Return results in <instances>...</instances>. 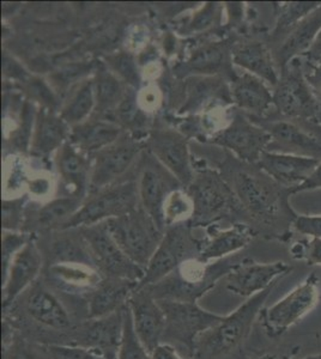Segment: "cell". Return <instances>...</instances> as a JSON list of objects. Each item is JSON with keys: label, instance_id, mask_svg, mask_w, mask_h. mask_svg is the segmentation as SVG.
Instances as JSON below:
<instances>
[{"label": "cell", "instance_id": "37", "mask_svg": "<svg viewBox=\"0 0 321 359\" xmlns=\"http://www.w3.org/2000/svg\"><path fill=\"white\" fill-rule=\"evenodd\" d=\"M224 81L221 76L215 77H202V76H195L188 79L186 84V104H183L180 113H188V111H195L203 106L204 103L209 102L210 98L218 97L220 93H230V89H228L227 86L224 84Z\"/></svg>", "mask_w": 321, "mask_h": 359}, {"label": "cell", "instance_id": "40", "mask_svg": "<svg viewBox=\"0 0 321 359\" xmlns=\"http://www.w3.org/2000/svg\"><path fill=\"white\" fill-rule=\"evenodd\" d=\"M321 3H288L282 6L278 21H277L276 29L273 32V36H278L281 34L288 35L289 32L299 25L300 22L308 16L309 13L314 11L315 8L320 6Z\"/></svg>", "mask_w": 321, "mask_h": 359}, {"label": "cell", "instance_id": "8", "mask_svg": "<svg viewBox=\"0 0 321 359\" xmlns=\"http://www.w3.org/2000/svg\"><path fill=\"white\" fill-rule=\"evenodd\" d=\"M273 106L283 118L314 123L321 104L302 71L300 57L281 69L280 82L273 88Z\"/></svg>", "mask_w": 321, "mask_h": 359}, {"label": "cell", "instance_id": "48", "mask_svg": "<svg viewBox=\"0 0 321 359\" xmlns=\"http://www.w3.org/2000/svg\"><path fill=\"white\" fill-rule=\"evenodd\" d=\"M293 257L306 260L309 266L321 265V238L312 237L310 241L299 242L291 248Z\"/></svg>", "mask_w": 321, "mask_h": 359}, {"label": "cell", "instance_id": "30", "mask_svg": "<svg viewBox=\"0 0 321 359\" xmlns=\"http://www.w3.org/2000/svg\"><path fill=\"white\" fill-rule=\"evenodd\" d=\"M232 64V48L227 42H212L200 46L191 53L188 62L180 66L178 74L181 76H202L215 77L224 71L235 77L230 66Z\"/></svg>", "mask_w": 321, "mask_h": 359}, {"label": "cell", "instance_id": "5", "mask_svg": "<svg viewBox=\"0 0 321 359\" xmlns=\"http://www.w3.org/2000/svg\"><path fill=\"white\" fill-rule=\"evenodd\" d=\"M140 206L136 180H126L86 196L81 208L59 230L84 228L110 221Z\"/></svg>", "mask_w": 321, "mask_h": 359}, {"label": "cell", "instance_id": "24", "mask_svg": "<svg viewBox=\"0 0 321 359\" xmlns=\"http://www.w3.org/2000/svg\"><path fill=\"white\" fill-rule=\"evenodd\" d=\"M86 198L81 196H65L41 205L39 208L27 206L23 233L37 235L40 233L57 231L77 212Z\"/></svg>", "mask_w": 321, "mask_h": 359}, {"label": "cell", "instance_id": "41", "mask_svg": "<svg viewBox=\"0 0 321 359\" xmlns=\"http://www.w3.org/2000/svg\"><path fill=\"white\" fill-rule=\"evenodd\" d=\"M28 196H18L13 199H4L1 206V224L3 231L23 233L27 213Z\"/></svg>", "mask_w": 321, "mask_h": 359}, {"label": "cell", "instance_id": "39", "mask_svg": "<svg viewBox=\"0 0 321 359\" xmlns=\"http://www.w3.org/2000/svg\"><path fill=\"white\" fill-rule=\"evenodd\" d=\"M107 67L117 74L122 82L132 89L137 90L140 84V74H139L138 65L136 62L133 55L126 52L112 54L106 57Z\"/></svg>", "mask_w": 321, "mask_h": 359}, {"label": "cell", "instance_id": "53", "mask_svg": "<svg viewBox=\"0 0 321 359\" xmlns=\"http://www.w3.org/2000/svg\"><path fill=\"white\" fill-rule=\"evenodd\" d=\"M256 359H291L289 358L288 355H278V353H268V355H261L259 358Z\"/></svg>", "mask_w": 321, "mask_h": 359}, {"label": "cell", "instance_id": "50", "mask_svg": "<svg viewBox=\"0 0 321 359\" xmlns=\"http://www.w3.org/2000/svg\"><path fill=\"white\" fill-rule=\"evenodd\" d=\"M321 188V162L319 163L315 170L312 172V175L309 176L308 179L306 180L303 184H300L299 187L294 188L291 191V194L295 193L307 192V191H314Z\"/></svg>", "mask_w": 321, "mask_h": 359}, {"label": "cell", "instance_id": "31", "mask_svg": "<svg viewBox=\"0 0 321 359\" xmlns=\"http://www.w3.org/2000/svg\"><path fill=\"white\" fill-rule=\"evenodd\" d=\"M321 30V5L295 25L275 53V62L281 69H284L294 59L302 57L308 52Z\"/></svg>", "mask_w": 321, "mask_h": 359}, {"label": "cell", "instance_id": "21", "mask_svg": "<svg viewBox=\"0 0 321 359\" xmlns=\"http://www.w3.org/2000/svg\"><path fill=\"white\" fill-rule=\"evenodd\" d=\"M25 311L37 326L51 332H61V337L74 326L60 298L47 283L41 282L40 279L27 291Z\"/></svg>", "mask_w": 321, "mask_h": 359}, {"label": "cell", "instance_id": "46", "mask_svg": "<svg viewBox=\"0 0 321 359\" xmlns=\"http://www.w3.org/2000/svg\"><path fill=\"white\" fill-rule=\"evenodd\" d=\"M96 65L98 64H93V62L89 64L81 62L79 65L69 66L54 74L53 83L58 86V89L67 90L72 83L78 84L86 79V76L90 74V72H95Z\"/></svg>", "mask_w": 321, "mask_h": 359}, {"label": "cell", "instance_id": "14", "mask_svg": "<svg viewBox=\"0 0 321 359\" xmlns=\"http://www.w3.org/2000/svg\"><path fill=\"white\" fill-rule=\"evenodd\" d=\"M271 135L266 151L303 156L321 161V130L310 128L312 121L295 118H263L253 120Z\"/></svg>", "mask_w": 321, "mask_h": 359}, {"label": "cell", "instance_id": "36", "mask_svg": "<svg viewBox=\"0 0 321 359\" xmlns=\"http://www.w3.org/2000/svg\"><path fill=\"white\" fill-rule=\"evenodd\" d=\"M96 109L94 79L86 78L70 90L69 98L59 111L61 118L71 128L89 120Z\"/></svg>", "mask_w": 321, "mask_h": 359}, {"label": "cell", "instance_id": "28", "mask_svg": "<svg viewBox=\"0 0 321 359\" xmlns=\"http://www.w3.org/2000/svg\"><path fill=\"white\" fill-rule=\"evenodd\" d=\"M126 132L110 118L93 114L86 123L71 128L70 143L86 155H95L105 147L115 143Z\"/></svg>", "mask_w": 321, "mask_h": 359}, {"label": "cell", "instance_id": "4", "mask_svg": "<svg viewBox=\"0 0 321 359\" xmlns=\"http://www.w3.org/2000/svg\"><path fill=\"white\" fill-rule=\"evenodd\" d=\"M105 223L122 252L145 269L162 241L164 235L162 229L142 206Z\"/></svg>", "mask_w": 321, "mask_h": 359}, {"label": "cell", "instance_id": "13", "mask_svg": "<svg viewBox=\"0 0 321 359\" xmlns=\"http://www.w3.org/2000/svg\"><path fill=\"white\" fill-rule=\"evenodd\" d=\"M89 245L95 264L103 277L127 279L132 282L142 280L145 269L132 262L114 241L105 222L79 228Z\"/></svg>", "mask_w": 321, "mask_h": 359}, {"label": "cell", "instance_id": "3", "mask_svg": "<svg viewBox=\"0 0 321 359\" xmlns=\"http://www.w3.org/2000/svg\"><path fill=\"white\" fill-rule=\"evenodd\" d=\"M235 265L228 260L204 262L199 257H195L181 264L171 276L164 278L161 282L147 286V289L157 301L171 299L183 302H198Z\"/></svg>", "mask_w": 321, "mask_h": 359}, {"label": "cell", "instance_id": "23", "mask_svg": "<svg viewBox=\"0 0 321 359\" xmlns=\"http://www.w3.org/2000/svg\"><path fill=\"white\" fill-rule=\"evenodd\" d=\"M321 161L303 156L264 151L256 163L261 170L283 188L290 189L303 184Z\"/></svg>", "mask_w": 321, "mask_h": 359}, {"label": "cell", "instance_id": "19", "mask_svg": "<svg viewBox=\"0 0 321 359\" xmlns=\"http://www.w3.org/2000/svg\"><path fill=\"white\" fill-rule=\"evenodd\" d=\"M293 267L284 262H241L224 277L225 287L240 297L251 298L271 286L278 279L291 272Z\"/></svg>", "mask_w": 321, "mask_h": 359}, {"label": "cell", "instance_id": "47", "mask_svg": "<svg viewBox=\"0 0 321 359\" xmlns=\"http://www.w3.org/2000/svg\"><path fill=\"white\" fill-rule=\"evenodd\" d=\"M221 6L216 3H208L200 11L192 17L191 21L188 23V33H198L203 32L205 29L210 28L216 21L220 18Z\"/></svg>", "mask_w": 321, "mask_h": 359}, {"label": "cell", "instance_id": "22", "mask_svg": "<svg viewBox=\"0 0 321 359\" xmlns=\"http://www.w3.org/2000/svg\"><path fill=\"white\" fill-rule=\"evenodd\" d=\"M103 278L94 266L77 262L47 264L45 269V282L54 290L71 297H89Z\"/></svg>", "mask_w": 321, "mask_h": 359}, {"label": "cell", "instance_id": "18", "mask_svg": "<svg viewBox=\"0 0 321 359\" xmlns=\"http://www.w3.org/2000/svg\"><path fill=\"white\" fill-rule=\"evenodd\" d=\"M126 306L106 318H86L84 321L74 325L61 337L63 341L59 345L119 351L124 333Z\"/></svg>", "mask_w": 321, "mask_h": 359}, {"label": "cell", "instance_id": "51", "mask_svg": "<svg viewBox=\"0 0 321 359\" xmlns=\"http://www.w3.org/2000/svg\"><path fill=\"white\" fill-rule=\"evenodd\" d=\"M151 359H188L178 353L171 344L161 343L150 355Z\"/></svg>", "mask_w": 321, "mask_h": 359}, {"label": "cell", "instance_id": "38", "mask_svg": "<svg viewBox=\"0 0 321 359\" xmlns=\"http://www.w3.org/2000/svg\"><path fill=\"white\" fill-rule=\"evenodd\" d=\"M107 118L118 123L127 133L137 138H142L143 131L148 126V116L145 111L139 104L137 90H129L126 97L124 98L117 111Z\"/></svg>", "mask_w": 321, "mask_h": 359}, {"label": "cell", "instance_id": "25", "mask_svg": "<svg viewBox=\"0 0 321 359\" xmlns=\"http://www.w3.org/2000/svg\"><path fill=\"white\" fill-rule=\"evenodd\" d=\"M232 102L249 118H261L273 106V93L266 83L249 72L236 74L230 84Z\"/></svg>", "mask_w": 321, "mask_h": 359}, {"label": "cell", "instance_id": "26", "mask_svg": "<svg viewBox=\"0 0 321 359\" xmlns=\"http://www.w3.org/2000/svg\"><path fill=\"white\" fill-rule=\"evenodd\" d=\"M138 283L107 278L102 279L89 297L86 298V318H101L124 309Z\"/></svg>", "mask_w": 321, "mask_h": 359}, {"label": "cell", "instance_id": "29", "mask_svg": "<svg viewBox=\"0 0 321 359\" xmlns=\"http://www.w3.org/2000/svg\"><path fill=\"white\" fill-rule=\"evenodd\" d=\"M55 167L63 184L71 188V196L88 194L93 157L81 151L67 140L55 155Z\"/></svg>", "mask_w": 321, "mask_h": 359}, {"label": "cell", "instance_id": "2", "mask_svg": "<svg viewBox=\"0 0 321 359\" xmlns=\"http://www.w3.org/2000/svg\"><path fill=\"white\" fill-rule=\"evenodd\" d=\"M275 285L246 299L237 309L224 318L211 330L200 335L191 359H225L242 346L252 332L266 299Z\"/></svg>", "mask_w": 321, "mask_h": 359}, {"label": "cell", "instance_id": "55", "mask_svg": "<svg viewBox=\"0 0 321 359\" xmlns=\"http://www.w3.org/2000/svg\"><path fill=\"white\" fill-rule=\"evenodd\" d=\"M314 123H317V125H319V126L321 127V114L317 116V120H315Z\"/></svg>", "mask_w": 321, "mask_h": 359}, {"label": "cell", "instance_id": "54", "mask_svg": "<svg viewBox=\"0 0 321 359\" xmlns=\"http://www.w3.org/2000/svg\"><path fill=\"white\" fill-rule=\"evenodd\" d=\"M303 359H321V353H319V355H308V357H306V358Z\"/></svg>", "mask_w": 321, "mask_h": 359}, {"label": "cell", "instance_id": "44", "mask_svg": "<svg viewBox=\"0 0 321 359\" xmlns=\"http://www.w3.org/2000/svg\"><path fill=\"white\" fill-rule=\"evenodd\" d=\"M49 345V344H48ZM54 359H118V352L94 347L69 346L51 344Z\"/></svg>", "mask_w": 321, "mask_h": 359}, {"label": "cell", "instance_id": "20", "mask_svg": "<svg viewBox=\"0 0 321 359\" xmlns=\"http://www.w3.org/2000/svg\"><path fill=\"white\" fill-rule=\"evenodd\" d=\"M132 325L143 347L151 355L156 347L162 343L166 316L159 301L147 287L137 289L129 299Z\"/></svg>", "mask_w": 321, "mask_h": 359}, {"label": "cell", "instance_id": "45", "mask_svg": "<svg viewBox=\"0 0 321 359\" xmlns=\"http://www.w3.org/2000/svg\"><path fill=\"white\" fill-rule=\"evenodd\" d=\"M32 236H33L32 233L3 231V237H1V262H3L1 267H3V276L8 272V266L13 262L15 255L28 243Z\"/></svg>", "mask_w": 321, "mask_h": 359}, {"label": "cell", "instance_id": "35", "mask_svg": "<svg viewBox=\"0 0 321 359\" xmlns=\"http://www.w3.org/2000/svg\"><path fill=\"white\" fill-rule=\"evenodd\" d=\"M3 359H54L48 344L28 338L13 320L3 318Z\"/></svg>", "mask_w": 321, "mask_h": 359}, {"label": "cell", "instance_id": "16", "mask_svg": "<svg viewBox=\"0 0 321 359\" xmlns=\"http://www.w3.org/2000/svg\"><path fill=\"white\" fill-rule=\"evenodd\" d=\"M145 147L163 167L188 188L195 179L188 150V140L181 132L173 128L151 130L145 140Z\"/></svg>", "mask_w": 321, "mask_h": 359}, {"label": "cell", "instance_id": "32", "mask_svg": "<svg viewBox=\"0 0 321 359\" xmlns=\"http://www.w3.org/2000/svg\"><path fill=\"white\" fill-rule=\"evenodd\" d=\"M256 236L251 225L236 223L225 230H215L204 240L199 259L204 262H220L228 255L246 248Z\"/></svg>", "mask_w": 321, "mask_h": 359}, {"label": "cell", "instance_id": "6", "mask_svg": "<svg viewBox=\"0 0 321 359\" xmlns=\"http://www.w3.org/2000/svg\"><path fill=\"white\" fill-rule=\"evenodd\" d=\"M192 229L188 222L166 229L162 241L145 267V273L137 289L157 284L186 260L199 257L205 238L195 237Z\"/></svg>", "mask_w": 321, "mask_h": 359}, {"label": "cell", "instance_id": "15", "mask_svg": "<svg viewBox=\"0 0 321 359\" xmlns=\"http://www.w3.org/2000/svg\"><path fill=\"white\" fill-rule=\"evenodd\" d=\"M208 142L232 152L244 163L256 164L261 154L268 150L271 135L246 115L237 113L232 123L215 132Z\"/></svg>", "mask_w": 321, "mask_h": 359}, {"label": "cell", "instance_id": "49", "mask_svg": "<svg viewBox=\"0 0 321 359\" xmlns=\"http://www.w3.org/2000/svg\"><path fill=\"white\" fill-rule=\"evenodd\" d=\"M293 226L300 233L321 238V216H297Z\"/></svg>", "mask_w": 321, "mask_h": 359}, {"label": "cell", "instance_id": "11", "mask_svg": "<svg viewBox=\"0 0 321 359\" xmlns=\"http://www.w3.org/2000/svg\"><path fill=\"white\" fill-rule=\"evenodd\" d=\"M320 301L319 279L310 274L301 285L275 303L261 311V320L265 333L270 338H278L288 332L290 327L301 321Z\"/></svg>", "mask_w": 321, "mask_h": 359}, {"label": "cell", "instance_id": "27", "mask_svg": "<svg viewBox=\"0 0 321 359\" xmlns=\"http://www.w3.org/2000/svg\"><path fill=\"white\" fill-rule=\"evenodd\" d=\"M71 127L61 118L59 113L40 108L37 111L30 154L37 158H46L58 151L69 140Z\"/></svg>", "mask_w": 321, "mask_h": 359}, {"label": "cell", "instance_id": "33", "mask_svg": "<svg viewBox=\"0 0 321 359\" xmlns=\"http://www.w3.org/2000/svg\"><path fill=\"white\" fill-rule=\"evenodd\" d=\"M232 64L240 66L246 72L261 78L273 88L280 82L276 62L268 46L263 42L249 41L236 46L232 49Z\"/></svg>", "mask_w": 321, "mask_h": 359}, {"label": "cell", "instance_id": "10", "mask_svg": "<svg viewBox=\"0 0 321 359\" xmlns=\"http://www.w3.org/2000/svg\"><path fill=\"white\" fill-rule=\"evenodd\" d=\"M145 151V140L125 133L110 147L93 155L88 196L112 184L126 181L124 176L138 165Z\"/></svg>", "mask_w": 321, "mask_h": 359}, {"label": "cell", "instance_id": "43", "mask_svg": "<svg viewBox=\"0 0 321 359\" xmlns=\"http://www.w3.org/2000/svg\"><path fill=\"white\" fill-rule=\"evenodd\" d=\"M118 359H151L150 355L143 347L137 335L134 333L129 306L125 309L124 333H122V344L119 347Z\"/></svg>", "mask_w": 321, "mask_h": 359}, {"label": "cell", "instance_id": "7", "mask_svg": "<svg viewBox=\"0 0 321 359\" xmlns=\"http://www.w3.org/2000/svg\"><path fill=\"white\" fill-rule=\"evenodd\" d=\"M186 193L193 205V213L188 222L191 228L212 225L240 208L223 176L209 169L195 174Z\"/></svg>", "mask_w": 321, "mask_h": 359}, {"label": "cell", "instance_id": "1", "mask_svg": "<svg viewBox=\"0 0 321 359\" xmlns=\"http://www.w3.org/2000/svg\"><path fill=\"white\" fill-rule=\"evenodd\" d=\"M251 165L244 162L239 165L229 163L225 175L222 176L232 188L241 210L252 221L268 229L273 236L288 235L289 226L299 216L289 204L290 189L276 184L256 164Z\"/></svg>", "mask_w": 321, "mask_h": 359}, {"label": "cell", "instance_id": "52", "mask_svg": "<svg viewBox=\"0 0 321 359\" xmlns=\"http://www.w3.org/2000/svg\"><path fill=\"white\" fill-rule=\"evenodd\" d=\"M306 59H307V64L310 66L315 65L317 62L321 60V30L317 34L315 41L313 42L312 47L309 48L308 52L305 54Z\"/></svg>", "mask_w": 321, "mask_h": 359}, {"label": "cell", "instance_id": "42", "mask_svg": "<svg viewBox=\"0 0 321 359\" xmlns=\"http://www.w3.org/2000/svg\"><path fill=\"white\" fill-rule=\"evenodd\" d=\"M193 213V205L188 193H183L181 189L171 193L164 206V224L166 229L171 225L185 223L191 219Z\"/></svg>", "mask_w": 321, "mask_h": 359}, {"label": "cell", "instance_id": "9", "mask_svg": "<svg viewBox=\"0 0 321 359\" xmlns=\"http://www.w3.org/2000/svg\"><path fill=\"white\" fill-rule=\"evenodd\" d=\"M159 303L166 316L162 343L183 345L188 348L190 359L200 335L211 330L224 318V315L205 311L198 302L159 299Z\"/></svg>", "mask_w": 321, "mask_h": 359}, {"label": "cell", "instance_id": "34", "mask_svg": "<svg viewBox=\"0 0 321 359\" xmlns=\"http://www.w3.org/2000/svg\"><path fill=\"white\" fill-rule=\"evenodd\" d=\"M93 79L96 98L94 114L110 118L132 88L127 86L117 74H114L105 62L96 65Z\"/></svg>", "mask_w": 321, "mask_h": 359}, {"label": "cell", "instance_id": "12", "mask_svg": "<svg viewBox=\"0 0 321 359\" xmlns=\"http://www.w3.org/2000/svg\"><path fill=\"white\" fill-rule=\"evenodd\" d=\"M137 168L136 181L138 186L140 206L156 222V224L166 231L164 206L171 193L183 187L178 179L148 150L143 154Z\"/></svg>", "mask_w": 321, "mask_h": 359}, {"label": "cell", "instance_id": "17", "mask_svg": "<svg viewBox=\"0 0 321 359\" xmlns=\"http://www.w3.org/2000/svg\"><path fill=\"white\" fill-rule=\"evenodd\" d=\"M45 264L42 249L37 243V235H33L28 243L15 255L3 276V311H8L17 302L22 294L40 279Z\"/></svg>", "mask_w": 321, "mask_h": 359}]
</instances>
